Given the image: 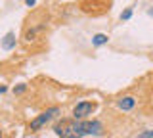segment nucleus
Instances as JSON below:
<instances>
[{
	"label": "nucleus",
	"mask_w": 153,
	"mask_h": 138,
	"mask_svg": "<svg viewBox=\"0 0 153 138\" xmlns=\"http://www.w3.org/2000/svg\"><path fill=\"white\" fill-rule=\"evenodd\" d=\"M134 106H136V100L132 96H124V98L119 100V107H121L123 111H128V109H132Z\"/></svg>",
	"instance_id": "nucleus-4"
},
{
	"label": "nucleus",
	"mask_w": 153,
	"mask_h": 138,
	"mask_svg": "<svg viewBox=\"0 0 153 138\" xmlns=\"http://www.w3.org/2000/svg\"><path fill=\"white\" fill-rule=\"evenodd\" d=\"M6 92V87H0V94H4Z\"/></svg>",
	"instance_id": "nucleus-11"
},
{
	"label": "nucleus",
	"mask_w": 153,
	"mask_h": 138,
	"mask_svg": "<svg viewBox=\"0 0 153 138\" xmlns=\"http://www.w3.org/2000/svg\"><path fill=\"white\" fill-rule=\"evenodd\" d=\"M2 48H4V50L16 48V35H13V33H8V35L2 39Z\"/></svg>",
	"instance_id": "nucleus-5"
},
{
	"label": "nucleus",
	"mask_w": 153,
	"mask_h": 138,
	"mask_svg": "<svg viewBox=\"0 0 153 138\" xmlns=\"http://www.w3.org/2000/svg\"><path fill=\"white\" fill-rule=\"evenodd\" d=\"M130 16H132V8H126V10H124L123 13H121V19H130Z\"/></svg>",
	"instance_id": "nucleus-7"
},
{
	"label": "nucleus",
	"mask_w": 153,
	"mask_h": 138,
	"mask_svg": "<svg viewBox=\"0 0 153 138\" xmlns=\"http://www.w3.org/2000/svg\"><path fill=\"white\" fill-rule=\"evenodd\" d=\"M59 113V107H50V109H46L44 113H40L36 119H33L31 121V131H36V128H40L42 125H46L48 121H50L54 115H57Z\"/></svg>",
	"instance_id": "nucleus-2"
},
{
	"label": "nucleus",
	"mask_w": 153,
	"mask_h": 138,
	"mask_svg": "<svg viewBox=\"0 0 153 138\" xmlns=\"http://www.w3.org/2000/svg\"><path fill=\"white\" fill-rule=\"evenodd\" d=\"M107 40H109V37H107V35H103V33H98V35H94L92 44H94V46H102V44H105Z\"/></svg>",
	"instance_id": "nucleus-6"
},
{
	"label": "nucleus",
	"mask_w": 153,
	"mask_h": 138,
	"mask_svg": "<svg viewBox=\"0 0 153 138\" xmlns=\"http://www.w3.org/2000/svg\"><path fill=\"white\" fill-rule=\"evenodd\" d=\"M0 138H2V132H0Z\"/></svg>",
	"instance_id": "nucleus-12"
},
{
	"label": "nucleus",
	"mask_w": 153,
	"mask_h": 138,
	"mask_svg": "<svg viewBox=\"0 0 153 138\" xmlns=\"http://www.w3.org/2000/svg\"><path fill=\"white\" fill-rule=\"evenodd\" d=\"M21 92H25V84H19L16 88V94H21Z\"/></svg>",
	"instance_id": "nucleus-9"
},
{
	"label": "nucleus",
	"mask_w": 153,
	"mask_h": 138,
	"mask_svg": "<svg viewBox=\"0 0 153 138\" xmlns=\"http://www.w3.org/2000/svg\"><path fill=\"white\" fill-rule=\"evenodd\" d=\"M138 138H153V131H143Z\"/></svg>",
	"instance_id": "nucleus-8"
},
{
	"label": "nucleus",
	"mask_w": 153,
	"mask_h": 138,
	"mask_svg": "<svg viewBox=\"0 0 153 138\" xmlns=\"http://www.w3.org/2000/svg\"><path fill=\"white\" fill-rule=\"evenodd\" d=\"M25 4H27L29 8H33V6H35V4H36V0H25Z\"/></svg>",
	"instance_id": "nucleus-10"
},
{
	"label": "nucleus",
	"mask_w": 153,
	"mask_h": 138,
	"mask_svg": "<svg viewBox=\"0 0 153 138\" xmlns=\"http://www.w3.org/2000/svg\"><path fill=\"white\" fill-rule=\"evenodd\" d=\"M54 131L59 138H82L86 134H103V127L100 121H79V119H63L54 127Z\"/></svg>",
	"instance_id": "nucleus-1"
},
{
	"label": "nucleus",
	"mask_w": 153,
	"mask_h": 138,
	"mask_svg": "<svg viewBox=\"0 0 153 138\" xmlns=\"http://www.w3.org/2000/svg\"><path fill=\"white\" fill-rule=\"evenodd\" d=\"M94 109H96V104H92V102H80V104L75 106L73 115H75V119H82L86 115H90Z\"/></svg>",
	"instance_id": "nucleus-3"
}]
</instances>
